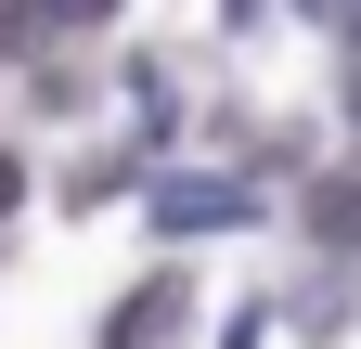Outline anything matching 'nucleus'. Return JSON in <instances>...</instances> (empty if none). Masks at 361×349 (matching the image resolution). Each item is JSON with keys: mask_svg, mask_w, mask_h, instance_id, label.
<instances>
[{"mask_svg": "<svg viewBox=\"0 0 361 349\" xmlns=\"http://www.w3.org/2000/svg\"><path fill=\"white\" fill-rule=\"evenodd\" d=\"M233 220H258V194H233V182H168L155 194V233H233Z\"/></svg>", "mask_w": 361, "mask_h": 349, "instance_id": "1", "label": "nucleus"}, {"mask_svg": "<svg viewBox=\"0 0 361 349\" xmlns=\"http://www.w3.org/2000/svg\"><path fill=\"white\" fill-rule=\"evenodd\" d=\"M180 297H194L180 272H168V285H142V297H129V311L104 324V349H168V336H180Z\"/></svg>", "mask_w": 361, "mask_h": 349, "instance_id": "2", "label": "nucleus"}, {"mask_svg": "<svg viewBox=\"0 0 361 349\" xmlns=\"http://www.w3.org/2000/svg\"><path fill=\"white\" fill-rule=\"evenodd\" d=\"M310 233H323V246H361V168H336V182L310 194Z\"/></svg>", "mask_w": 361, "mask_h": 349, "instance_id": "3", "label": "nucleus"}, {"mask_svg": "<svg viewBox=\"0 0 361 349\" xmlns=\"http://www.w3.org/2000/svg\"><path fill=\"white\" fill-rule=\"evenodd\" d=\"M13 194H26V168H13V155H0V207H13Z\"/></svg>", "mask_w": 361, "mask_h": 349, "instance_id": "4", "label": "nucleus"}, {"mask_svg": "<svg viewBox=\"0 0 361 349\" xmlns=\"http://www.w3.org/2000/svg\"><path fill=\"white\" fill-rule=\"evenodd\" d=\"M348 39H361V13H348ZM348 117H361V78H348Z\"/></svg>", "mask_w": 361, "mask_h": 349, "instance_id": "5", "label": "nucleus"}]
</instances>
